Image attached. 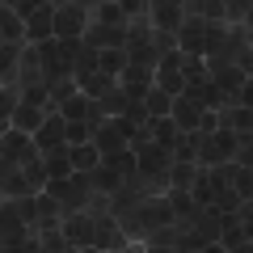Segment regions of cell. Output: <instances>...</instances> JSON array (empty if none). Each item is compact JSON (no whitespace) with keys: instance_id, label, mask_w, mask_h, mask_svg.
Segmentation results:
<instances>
[{"instance_id":"cell-1","label":"cell","mask_w":253,"mask_h":253,"mask_svg":"<svg viewBox=\"0 0 253 253\" xmlns=\"http://www.w3.org/2000/svg\"><path fill=\"white\" fill-rule=\"evenodd\" d=\"M81 30H84L81 4H72V9H55V17H51V34L55 38H81Z\"/></svg>"},{"instance_id":"cell-2","label":"cell","mask_w":253,"mask_h":253,"mask_svg":"<svg viewBox=\"0 0 253 253\" xmlns=\"http://www.w3.org/2000/svg\"><path fill=\"white\" fill-rule=\"evenodd\" d=\"M84 46H126V34L118 26H101L97 21V26L84 34Z\"/></svg>"},{"instance_id":"cell-3","label":"cell","mask_w":253,"mask_h":253,"mask_svg":"<svg viewBox=\"0 0 253 253\" xmlns=\"http://www.w3.org/2000/svg\"><path fill=\"white\" fill-rule=\"evenodd\" d=\"M9 126H17V131H38L42 126V106H13V114H9Z\"/></svg>"},{"instance_id":"cell-4","label":"cell","mask_w":253,"mask_h":253,"mask_svg":"<svg viewBox=\"0 0 253 253\" xmlns=\"http://www.w3.org/2000/svg\"><path fill=\"white\" fill-rule=\"evenodd\" d=\"M156 89H165L169 97H181L186 93V76L177 68H169V63H156Z\"/></svg>"},{"instance_id":"cell-5","label":"cell","mask_w":253,"mask_h":253,"mask_svg":"<svg viewBox=\"0 0 253 253\" xmlns=\"http://www.w3.org/2000/svg\"><path fill=\"white\" fill-rule=\"evenodd\" d=\"M123 84H126V93L139 101L148 93V84H152V76H148V68H139V63H126L123 68Z\"/></svg>"},{"instance_id":"cell-6","label":"cell","mask_w":253,"mask_h":253,"mask_svg":"<svg viewBox=\"0 0 253 253\" xmlns=\"http://www.w3.org/2000/svg\"><path fill=\"white\" fill-rule=\"evenodd\" d=\"M173 34H177V42L186 46V51H203V38H207V26H203V21H181V26L173 30Z\"/></svg>"},{"instance_id":"cell-7","label":"cell","mask_w":253,"mask_h":253,"mask_svg":"<svg viewBox=\"0 0 253 253\" xmlns=\"http://www.w3.org/2000/svg\"><path fill=\"white\" fill-rule=\"evenodd\" d=\"M34 135H38V148H46V152L59 148V144H63V114H59V118H42V126H38Z\"/></svg>"},{"instance_id":"cell-8","label":"cell","mask_w":253,"mask_h":253,"mask_svg":"<svg viewBox=\"0 0 253 253\" xmlns=\"http://www.w3.org/2000/svg\"><path fill=\"white\" fill-rule=\"evenodd\" d=\"M63 236H68V249H72V245H93V224L84 215H72L63 224Z\"/></svg>"},{"instance_id":"cell-9","label":"cell","mask_w":253,"mask_h":253,"mask_svg":"<svg viewBox=\"0 0 253 253\" xmlns=\"http://www.w3.org/2000/svg\"><path fill=\"white\" fill-rule=\"evenodd\" d=\"M51 17H55V9H46V4H42V9H34V13H30V26H26V34L30 38H34V42H42V38H51Z\"/></svg>"},{"instance_id":"cell-10","label":"cell","mask_w":253,"mask_h":253,"mask_svg":"<svg viewBox=\"0 0 253 253\" xmlns=\"http://www.w3.org/2000/svg\"><path fill=\"white\" fill-rule=\"evenodd\" d=\"M139 219H144L148 228H165V224L173 219V207H165V199H152V203L139 207Z\"/></svg>"},{"instance_id":"cell-11","label":"cell","mask_w":253,"mask_h":253,"mask_svg":"<svg viewBox=\"0 0 253 253\" xmlns=\"http://www.w3.org/2000/svg\"><path fill=\"white\" fill-rule=\"evenodd\" d=\"M97 68H101L106 76L123 72V68H126V55H123V46H101V51H97Z\"/></svg>"},{"instance_id":"cell-12","label":"cell","mask_w":253,"mask_h":253,"mask_svg":"<svg viewBox=\"0 0 253 253\" xmlns=\"http://www.w3.org/2000/svg\"><path fill=\"white\" fill-rule=\"evenodd\" d=\"M152 13H156V26H161V30H177V26H181V0L152 4Z\"/></svg>"},{"instance_id":"cell-13","label":"cell","mask_w":253,"mask_h":253,"mask_svg":"<svg viewBox=\"0 0 253 253\" xmlns=\"http://www.w3.org/2000/svg\"><path fill=\"white\" fill-rule=\"evenodd\" d=\"M26 34V26H21V17L13 9H0V38L4 42H13V38H21Z\"/></svg>"},{"instance_id":"cell-14","label":"cell","mask_w":253,"mask_h":253,"mask_svg":"<svg viewBox=\"0 0 253 253\" xmlns=\"http://www.w3.org/2000/svg\"><path fill=\"white\" fill-rule=\"evenodd\" d=\"M59 110H63V123H76V118H89V97H63L59 101Z\"/></svg>"},{"instance_id":"cell-15","label":"cell","mask_w":253,"mask_h":253,"mask_svg":"<svg viewBox=\"0 0 253 253\" xmlns=\"http://www.w3.org/2000/svg\"><path fill=\"white\" fill-rule=\"evenodd\" d=\"M139 101H148V114H156V118H165V114H169V106H173V97L165 89H148Z\"/></svg>"},{"instance_id":"cell-16","label":"cell","mask_w":253,"mask_h":253,"mask_svg":"<svg viewBox=\"0 0 253 253\" xmlns=\"http://www.w3.org/2000/svg\"><path fill=\"white\" fill-rule=\"evenodd\" d=\"M152 135H156V144H161V148H173V144H177V123H173V118H156V123H152Z\"/></svg>"},{"instance_id":"cell-17","label":"cell","mask_w":253,"mask_h":253,"mask_svg":"<svg viewBox=\"0 0 253 253\" xmlns=\"http://www.w3.org/2000/svg\"><path fill=\"white\" fill-rule=\"evenodd\" d=\"M68 161H72V169H93V165H97V148H89V144H72Z\"/></svg>"},{"instance_id":"cell-18","label":"cell","mask_w":253,"mask_h":253,"mask_svg":"<svg viewBox=\"0 0 253 253\" xmlns=\"http://www.w3.org/2000/svg\"><path fill=\"white\" fill-rule=\"evenodd\" d=\"M89 139V123L76 118V123H63V144H84Z\"/></svg>"},{"instance_id":"cell-19","label":"cell","mask_w":253,"mask_h":253,"mask_svg":"<svg viewBox=\"0 0 253 253\" xmlns=\"http://www.w3.org/2000/svg\"><path fill=\"white\" fill-rule=\"evenodd\" d=\"M106 165H110V169H118V173H123V177H126V173L135 169V156H131V152H123V148H118V152H106Z\"/></svg>"},{"instance_id":"cell-20","label":"cell","mask_w":253,"mask_h":253,"mask_svg":"<svg viewBox=\"0 0 253 253\" xmlns=\"http://www.w3.org/2000/svg\"><path fill=\"white\" fill-rule=\"evenodd\" d=\"M194 177H199V173H194V165H190V161H181L177 169H173V186H177V190H186Z\"/></svg>"},{"instance_id":"cell-21","label":"cell","mask_w":253,"mask_h":253,"mask_svg":"<svg viewBox=\"0 0 253 253\" xmlns=\"http://www.w3.org/2000/svg\"><path fill=\"white\" fill-rule=\"evenodd\" d=\"M93 181H97L101 190H118V181H123V173H118V169H97V173H93Z\"/></svg>"},{"instance_id":"cell-22","label":"cell","mask_w":253,"mask_h":253,"mask_svg":"<svg viewBox=\"0 0 253 253\" xmlns=\"http://www.w3.org/2000/svg\"><path fill=\"white\" fill-rule=\"evenodd\" d=\"M173 215H190V211H194V199H190L186 190H173Z\"/></svg>"},{"instance_id":"cell-23","label":"cell","mask_w":253,"mask_h":253,"mask_svg":"<svg viewBox=\"0 0 253 253\" xmlns=\"http://www.w3.org/2000/svg\"><path fill=\"white\" fill-rule=\"evenodd\" d=\"M101 26H118V21H123V9H118V4H114V0H106V4H101Z\"/></svg>"},{"instance_id":"cell-24","label":"cell","mask_w":253,"mask_h":253,"mask_svg":"<svg viewBox=\"0 0 253 253\" xmlns=\"http://www.w3.org/2000/svg\"><path fill=\"white\" fill-rule=\"evenodd\" d=\"M126 123L144 126V123H148V106H139V101H135V106H126Z\"/></svg>"},{"instance_id":"cell-25","label":"cell","mask_w":253,"mask_h":253,"mask_svg":"<svg viewBox=\"0 0 253 253\" xmlns=\"http://www.w3.org/2000/svg\"><path fill=\"white\" fill-rule=\"evenodd\" d=\"M118 9H123V13H148V9H152V0H118Z\"/></svg>"},{"instance_id":"cell-26","label":"cell","mask_w":253,"mask_h":253,"mask_svg":"<svg viewBox=\"0 0 253 253\" xmlns=\"http://www.w3.org/2000/svg\"><path fill=\"white\" fill-rule=\"evenodd\" d=\"M203 13H207V17H224V4H219V0H203Z\"/></svg>"},{"instance_id":"cell-27","label":"cell","mask_w":253,"mask_h":253,"mask_svg":"<svg viewBox=\"0 0 253 253\" xmlns=\"http://www.w3.org/2000/svg\"><path fill=\"white\" fill-rule=\"evenodd\" d=\"M9 63H17V51L4 42V46H0V68H9Z\"/></svg>"},{"instance_id":"cell-28","label":"cell","mask_w":253,"mask_h":253,"mask_svg":"<svg viewBox=\"0 0 253 253\" xmlns=\"http://www.w3.org/2000/svg\"><path fill=\"white\" fill-rule=\"evenodd\" d=\"M9 114H13V101L4 97V93H0V118H9Z\"/></svg>"},{"instance_id":"cell-29","label":"cell","mask_w":253,"mask_h":253,"mask_svg":"<svg viewBox=\"0 0 253 253\" xmlns=\"http://www.w3.org/2000/svg\"><path fill=\"white\" fill-rule=\"evenodd\" d=\"M72 4H84V0H72Z\"/></svg>"},{"instance_id":"cell-30","label":"cell","mask_w":253,"mask_h":253,"mask_svg":"<svg viewBox=\"0 0 253 253\" xmlns=\"http://www.w3.org/2000/svg\"><path fill=\"white\" fill-rule=\"evenodd\" d=\"M13 4H17V0H13Z\"/></svg>"}]
</instances>
